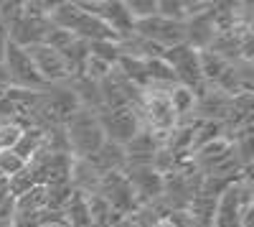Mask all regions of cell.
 Instances as JSON below:
<instances>
[{
    "mask_svg": "<svg viewBox=\"0 0 254 227\" xmlns=\"http://www.w3.org/2000/svg\"><path fill=\"white\" fill-rule=\"evenodd\" d=\"M10 87H13V85H10V77H8V72H5V67H3V61H0V95H5Z\"/></svg>",
    "mask_w": 254,
    "mask_h": 227,
    "instance_id": "44dd1931",
    "label": "cell"
},
{
    "mask_svg": "<svg viewBox=\"0 0 254 227\" xmlns=\"http://www.w3.org/2000/svg\"><path fill=\"white\" fill-rule=\"evenodd\" d=\"M247 207H242V202L237 197L234 184L216 199V210H214V220H211V227H239V217Z\"/></svg>",
    "mask_w": 254,
    "mask_h": 227,
    "instance_id": "9c48e42d",
    "label": "cell"
},
{
    "mask_svg": "<svg viewBox=\"0 0 254 227\" xmlns=\"http://www.w3.org/2000/svg\"><path fill=\"white\" fill-rule=\"evenodd\" d=\"M153 227H176V225H173L171 220H168V217H165V220H160V222H155Z\"/></svg>",
    "mask_w": 254,
    "mask_h": 227,
    "instance_id": "cb8c5ba5",
    "label": "cell"
},
{
    "mask_svg": "<svg viewBox=\"0 0 254 227\" xmlns=\"http://www.w3.org/2000/svg\"><path fill=\"white\" fill-rule=\"evenodd\" d=\"M198 64H201V74L206 85H216V79L224 74V69L229 67V61H224L221 56H216L214 51H198Z\"/></svg>",
    "mask_w": 254,
    "mask_h": 227,
    "instance_id": "5bb4252c",
    "label": "cell"
},
{
    "mask_svg": "<svg viewBox=\"0 0 254 227\" xmlns=\"http://www.w3.org/2000/svg\"><path fill=\"white\" fill-rule=\"evenodd\" d=\"M44 148V130L41 128H26L23 133L18 135V140H15V146H13V151L23 158L26 163Z\"/></svg>",
    "mask_w": 254,
    "mask_h": 227,
    "instance_id": "4fadbf2b",
    "label": "cell"
},
{
    "mask_svg": "<svg viewBox=\"0 0 254 227\" xmlns=\"http://www.w3.org/2000/svg\"><path fill=\"white\" fill-rule=\"evenodd\" d=\"M23 51L28 54V59L33 61L38 77L44 79L49 87L66 85V82L71 79L69 64L64 61V56H61L56 49H51V46H46V44H36V46H28V49H23Z\"/></svg>",
    "mask_w": 254,
    "mask_h": 227,
    "instance_id": "277c9868",
    "label": "cell"
},
{
    "mask_svg": "<svg viewBox=\"0 0 254 227\" xmlns=\"http://www.w3.org/2000/svg\"><path fill=\"white\" fill-rule=\"evenodd\" d=\"M158 15L168 20H178L186 23V10H183V0H158Z\"/></svg>",
    "mask_w": 254,
    "mask_h": 227,
    "instance_id": "ac0fdd59",
    "label": "cell"
},
{
    "mask_svg": "<svg viewBox=\"0 0 254 227\" xmlns=\"http://www.w3.org/2000/svg\"><path fill=\"white\" fill-rule=\"evenodd\" d=\"M125 10L132 18V23H140V20L158 15V0H127Z\"/></svg>",
    "mask_w": 254,
    "mask_h": 227,
    "instance_id": "2e32d148",
    "label": "cell"
},
{
    "mask_svg": "<svg viewBox=\"0 0 254 227\" xmlns=\"http://www.w3.org/2000/svg\"><path fill=\"white\" fill-rule=\"evenodd\" d=\"M0 227H13V197L0 199Z\"/></svg>",
    "mask_w": 254,
    "mask_h": 227,
    "instance_id": "ffe728a7",
    "label": "cell"
},
{
    "mask_svg": "<svg viewBox=\"0 0 254 227\" xmlns=\"http://www.w3.org/2000/svg\"><path fill=\"white\" fill-rule=\"evenodd\" d=\"M97 120L102 125V133L110 143H117V146H125L130 143L140 130V117L132 108H122V110H99L97 113Z\"/></svg>",
    "mask_w": 254,
    "mask_h": 227,
    "instance_id": "5b68a950",
    "label": "cell"
},
{
    "mask_svg": "<svg viewBox=\"0 0 254 227\" xmlns=\"http://www.w3.org/2000/svg\"><path fill=\"white\" fill-rule=\"evenodd\" d=\"M3 67L10 77V85L18 87V90H31V92H44L49 90V85L38 77L33 61L28 59V54L23 49L13 46L8 41V49H5V56H3Z\"/></svg>",
    "mask_w": 254,
    "mask_h": 227,
    "instance_id": "3957f363",
    "label": "cell"
},
{
    "mask_svg": "<svg viewBox=\"0 0 254 227\" xmlns=\"http://www.w3.org/2000/svg\"><path fill=\"white\" fill-rule=\"evenodd\" d=\"M41 227H69V222L66 220H51V222H44V225H41Z\"/></svg>",
    "mask_w": 254,
    "mask_h": 227,
    "instance_id": "7402d4cb",
    "label": "cell"
},
{
    "mask_svg": "<svg viewBox=\"0 0 254 227\" xmlns=\"http://www.w3.org/2000/svg\"><path fill=\"white\" fill-rule=\"evenodd\" d=\"M168 102H171L176 117L181 120V117L190 115V110H193V105H196V95L190 90H186V87H181V85H176L171 92H168Z\"/></svg>",
    "mask_w": 254,
    "mask_h": 227,
    "instance_id": "9a60e30c",
    "label": "cell"
},
{
    "mask_svg": "<svg viewBox=\"0 0 254 227\" xmlns=\"http://www.w3.org/2000/svg\"><path fill=\"white\" fill-rule=\"evenodd\" d=\"M26 169V161L20 158L13 148H8V151H0V176L3 179H15L20 171Z\"/></svg>",
    "mask_w": 254,
    "mask_h": 227,
    "instance_id": "e0dca14e",
    "label": "cell"
},
{
    "mask_svg": "<svg viewBox=\"0 0 254 227\" xmlns=\"http://www.w3.org/2000/svg\"><path fill=\"white\" fill-rule=\"evenodd\" d=\"M3 197H10V194H8V179L0 176V199H3Z\"/></svg>",
    "mask_w": 254,
    "mask_h": 227,
    "instance_id": "603a6c76",
    "label": "cell"
},
{
    "mask_svg": "<svg viewBox=\"0 0 254 227\" xmlns=\"http://www.w3.org/2000/svg\"><path fill=\"white\" fill-rule=\"evenodd\" d=\"M168 67H171L173 77L181 87L190 90L196 97L208 87L203 82V74H201V64H198V51H193L190 46L181 44V46H173V49H165L163 56H160Z\"/></svg>",
    "mask_w": 254,
    "mask_h": 227,
    "instance_id": "7a4b0ae2",
    "label": "cell"
},
{
    "mask_svg": "<svg viewBox=\"0 0 254 227\" xmlns=\"http://www.w3.org/2000/svg\"><path fill=\"white\" fill-rule=\"evenodd\" d=\"M64 130H66L71 158H92L104 146V140H107L102 133L99 120H97V113L84 110V108H79L64 122Z\"/></svg>",
    "mask_w": 254,
    "mask_h": 227,
    "instance_id": "6da1fadb",
    "label": "cell"
},
{
    "mask_svg": "<svg viewBox=\"0 0 254 227\" xmlns=\"http://www.w3.org/2000/svg\"><path fill=\"white\" fill-rule=\"evenodd\" d=\"M102 174L92 166L87 158H71V171H69V184L79 194H94L99 189Z\"/></svg>",
    "mask_w": 254,
    "mask_h": 227,
    "instance_id": "30bf717a",
    "label": "cell"
},
{
    "mask_svg": "<svg viewBox=\"0 0 254 227\" xmlns=\"http://www.w3.org/2000/svg\"><path fill=\"white\" fill-rule=\"evenodd\" d=\"M122 174H125L127 184L132 187L140 207L153 204L163 197V176L153 166H127Z\"/></svg>",
    "mask_w": 254,
    "mask_h": 227,
    "instance_id": "8992f818",
    "label": "cell"
},
{
    "mask_svg": "<svg viewBox=\"0 0 254 227\" xmlns=\"http://www.w3.org/2000/svg\"><path fill=\"white\" fill-rule=\"evenodd\" d=\"M92 166L104 176V174H122L125 171V148L122 146H117V143H110V140H104V146L92 156V158H87Z\"/></svg>",
    "mask_w": 254,
    "mask_h": 227,
    "instance_id": "8fae6325",
    "label": "cell"
},
{
    "mask_svg": "<svg viewBox=\"0 0 254 227\" xmlns=\"http://www.w3.org/2000/svg\"><path fill=\"white\" fill-rule=\"evenodd\" d=\"M51 31V20L49 18H31V15H20L15 23L5 28L8 41L18 49H28L36 44H44L46 36Z\"/></svg>",
    "mask_w": 254,
    "mask_h": 227,
    "instance_id": "52a82bcc",
    "label": "cell"
},
{
    "mask_svg": "<svg viewBox=\"0 0 254 227\" xmlns=\"http://www.w3.org/2000/svg\"><path fill=\"white\" fill-rule=\"evenodd\" d=\"M125 169L127 166H150L153 163V156L155 151L160 148V143L155 140L153 133H147V130H140L130 143H125Z\"/></svg>",
    "mask_w": 254,
    "mask_h": 227,
    "instance_id": "ba28073f",
    "label": "cell"
},
{
    "mask_svg": "<svg viewBox=\"0 0 254 227\" xmlns=\"http://www.w3.org/2000/svg\"><path fill=\"white\" fill-rule=\"evenodd\" d=\"M20 133H23V128H18L15 122L0 120V151H8V148H13Z\"/></svg>",
    "mask_w": 254,
    "mask_h": 227,
    "instance_id": "d6986e66",
    "label": "cell"
},
{
    "mask_svg": "<svg viewBox=\"0 0 254 227\" xmlns=\"http://www.w3.org/2000/svg\"><path fill=\"white\" fill-rule=\"evenodd\" d=\"M84 197H87V210H89L92 227H115L122 220L99 194H84Z\"/></svg>",
    "mask_w": 254,
    "mask_h": 227,
    "instance_id": "7c38bea8",
    "label": "cell"
}]
</instances>
